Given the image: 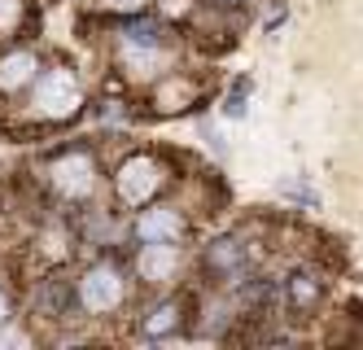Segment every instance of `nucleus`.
Segmentation results:
<instances>
[{"label":"nucleus","mask_w":363,"mask_h":350,"mask_svg":"<svg viewBox=\"0 0 363 350\" xmlns=\"http://www.w3.org/2000/svg\"><path fill=\"white\" fill-rule=\"evenodd\" d=\"M158 184H162V167L153 163V158H145V153L127 158L118 167V175H114V188H118V197L127 206H145L153 193H158Z\"/></svg>","instance_id":"f257e3e1"},{"label":"nucleus","mask_w":363,"mask_h":350,"mask_svg":"<svg viewBox=\"0 0 363 350\" xmlns=\"http://www.w3.org/2000/svg\"><path fill=\"white\" fill-rule=\"evenodd\" d=\"M136 272H140L145 280H153V285L171 280V276L179 272V250L171 246V241H145V250H140V258H136Z\"/></svg>","instance_id":"39448f33"},{"label":"nucleus","mask_w":363,"mask_h":350,"mask_svg":"<svg viewBox=\"0 0 363 350\" xmlns=\"http://www.w3.org/2000/svg\"><path fill=\"white\" fill-rule=\"evenodd\" d=\"M167 9H171V13H179V9H184V0H167Z\"/></svg>","instance_id":"2eb2a0df"},{"label":"nucleus","mask_w":363,"mask_h":350,"mask_svg":"<svg viewBox=\"0 0 363 350\" xmlns=\"http://www.w3.org/2000/svg\"><path fill=\"white\" fill-rule=\"evenodd\" d=\"M123 293H127V285H123V276H118V267H110V263H96L92 272L79 280V302H84L92 315H110V311L123 302Z\"/></svg>","instance_id":"7ed1b4c3"},{"label":"nucleus","mask_w":363,"mask_h":350,"mask_svg":"<svg viewBox=\"0 0 363 350\" xmlns=\"http://www.w3.org/2000/svg\"><path fill=\"white\" fill-rule=\"evenodd\" d=\"M53 184H57V193L62 197H74V202H84L92 188H96V163L79 149V153H66L53 163Z\"/></svg>","instance_id":"20e7f679"},{"label":"nucleus","mask_w":363,"mask_h":350,"mask_svg":"<svg viewBox=\"0 0 363 350\" xmlns=\"http://www.w3.org/2000/svg\"><path fill=\"white\" fill-rule=\"evenodd\" d=\"M106 5H110V9H118V13H132V9H140V5H145V0H106Z\"/></svg>","instance_id":"f8f14e48"},{"label":"nucleus","mask_w":363,"mask_h":350,"mask_svg":"<svg viewBox=\"0 0 363 350\" xmlns=\"http://www.w3.org/2000/svg\"><path fill=\"white\" fill-rule=\"evenodd\" d=\"M5 319H9V298L0 293V324H5Z\"/></svg>","instance_id":"4468645a"},{"label":"nucleus","mask_w":363,"mask_h":350,"mask_svg":"<svg viewBox=\"0 0 363 350\" xmlns=\"http://www.w3.org/2000/svg\"><path fill=\"white\" fill-rule=\"evenodd\" d=\"M35 75V53H9L0 62V88H22Z\"/></svg>","instance_id":"0eeeda50"},{"label":"nucleus","mask_w":363,"mask_h":350,"mask_svg":"<svg viewBox=\"0 0 363 350\" xmlns=\"http://www.w3.org/2000/svg\"><path fill=\"white\" fill-rule=\"evenodd\" d=\"M241 258H245V250H241V241H215V246H211V263L219 267V272H237V267H241Z\"/></svg>","instance_id":"1a4fd4ad"},{"label":"nucleus","mask_w":363,"mask_h":350,"mask_svg":"<svg viewBox=\"0 0 363 350\" xmlns=\"http://www.w3.org/2000/svg\"><path fill=\"white\" fill-rule=\"evenodd\" d=\"M0 346H22V337L18 333H0Z\"/></svg>","instance_id":"ddd939ff"},{"label":"nucleus","mask_w":363,"mask_h":350,"mask_svg":"<svg viewBox=\"0 0 363 350\" xmlns=\"http://www.w3.org/2000/svg\"><path fill=\"white\" fill-rule=\"evenodd\" d=\"M136 232H140V241H179L184 219H179V210H171V206H153V210L140 214Z\"/></svg>","instance_id":"423d86ee"},{"label":"nucleus","mask_w":363,"mask_h":350,"mask_svg":"<svg viewBox=\"0 0 363 350\" xmlns=\"http://www.w3.org/2000/svg\"><path fill=\"white\" fill-rule=\"evenodd\" d=\"M18 22V0H0V31H9Z\"/></svg>","instance_id":"9b49d317"},{"label":"nucleus","mask_w":363,"mask_h":350,"mask_svg":"<svg viewBox=\"0 0 363 350\" xmlns=\"http://www.w3.org/2000/svg\"><path fill=\"white\" fill-rule=\"evenodd\" d=\"M320 293H324V285H320L315 272H294V276H289V302H294L298 311L315 307V302H320Z\"/></svg>","instance_id":"6e6552de"},{"label":"nucleus","mask_w":363,"mask_h":350,"mask_svg":"<svg viewBox=\"0 0 363 350\" xmlns=\"http://www.w3.org/2000/svg\"><path fill=\"white\" fill-rule=\"evenodd\" d=\"M79 105H84V92H79V84H74L70 70H48V75L40 79V88H35V110H40V114L66 119V114L79 110Z\"/></svg>","instance_id":"f03ea898"},{"label":"nucleus","mask_w":363,"mask_h":350,"mask_svg":"<svg viewBox=\"0 0 363 350\" xmlns=\"http://www.w3.org/2000/svg\"><path fill=\"white\" fill-rule=\"evenodd\" d=\"M175 324H179V307H175V302H162L158 311L145 319V333H149V337H162V333H171Z\"/></svg>","instance_id":"9d476101"}]
</instances>
